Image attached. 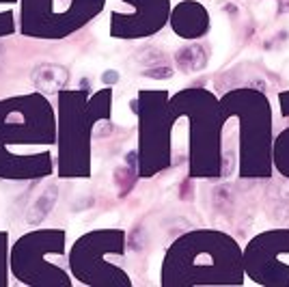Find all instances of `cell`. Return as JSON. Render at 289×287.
<instances>
[{
  "mask_svg": "<svg viewBox=\"0 0 289 287\" xmlns=\"http://www.w3.org/2000/svg\"><path fill=\"white\" fill-rule=\"evenodd\" d=\"M32 82L44 91H56L61 84L67 82V71L58 65H39L32 71Z\"/></svg>",
  "mask_w": 289,
  "mask_h": 287,
  "instance_id": "cell-1",
  "label": "cell"
},
{
  "mask_svg": "<svg viewBox=\"0 0 289 287\" xmlns=\"http://www.w3.org/2000/svg\"><path fill=\"white\" fill-rule=\"evenodd\" d=\"M207 61V54L201 46H186L177 52V63L182 65V69L190 71V69H201Z\"/></svg>",
  "mask_w": 289,
  "mask_h": 287,
  "instance_id": "cell-2",
  "label": "cell"
},
{
  "mask_svg": "<svg viewBox=\"0 0 289 287\" xmlns=\"http://www.w3.org/2000/svg\"><path fill=\"white\" fill-rule=\"evenodd\" d=\"M54 199H56V190H54V188H50L48 192H44V195L37 199V203L30 207V212H28V223H35V221H39V218H44V216L50 212V209H52Z\"/></svg>",
  "mask_w": 289,
  "mask_h": 287,
  "instance_id": "cell-3",
  "label": "cell"
},
{
  "mask_svg": "<svg viewBox=\"0 0 289 287\" xmlns=\"http://www.w3.org/2000/svg\"><path fill=\"white\" fill-rule=\"evenodd\" d=\"M144 76H149V78H162V76H164V78H171L173 71L168 69V67H158V69H147V71H144Z\"/></svg>",
  "mask_w": 289,
  "mask_h": 287,
  "instance_id": "cell-4",
  "label": "cell"
},
{
  "mask_svg": "<svg viewBox=\"0 0 289 287\" xmlns=\"http://www.w3.org/2000/svg\"><path fill=\"white\" fill-rule=\"evenodd\" d=\"M117 78H119L117 71H106V74H104V82H106V84H115Z\"/></svg>",
  "mask_w": 289,
  "mask_h": 287,
  "instance_id": "cell-5",
  "label": "cell"
},
{
  "mask_svg": "<svg viewBox=\"0 0 289 287\" xmlns=\"http://www.w3.org/2000/svg\"><path fill=\"white\" fill-rule=\"evenodd\" d=\"M278 5H280V11H287L289 9V0H278Z\"/></svg>",
  "mask_w": 289,
  "mask_h": 287,
  "instance_id": "cell-6",
  "label": "cell"
}]
</instances>
